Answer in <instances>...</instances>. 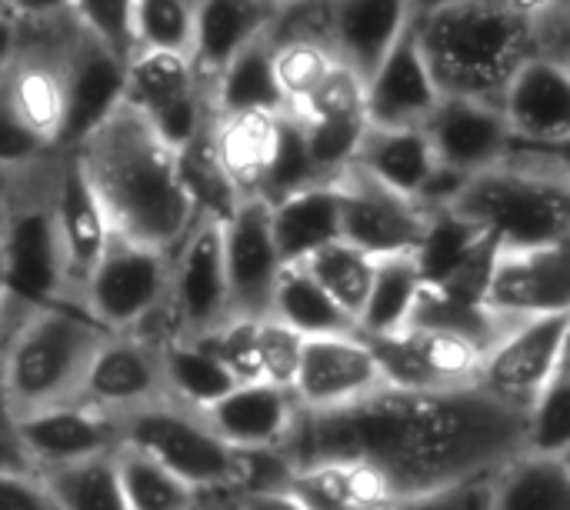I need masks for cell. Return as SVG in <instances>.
Segmentation results:
<instances>
[{
    "instance_id": "obj_48",
    "label": "cell",
    "mask_w": 570,
    "mask_h": 510,
    "mask_svg": "<svg viewBox=\"0 0 570 510\" xmlns=\"http://www.w3.org/2000/svg\"><path fill=\"white\" fill-rule=\"evenodd\" d=\"M0 471H30L17 441V418L10 414L3 394H0Z\"/></svg>"
},
{
    "instance_id": "obj_29",
    "label": "cell",
    "mask_w": 570,
    "mask_h": 510,
    "mask_svg": "<svg viewBox=\"0 0 570 510\" xmlns=\"http://www.w3.org/2000/svg\"><path fill=\"white\" fill-rule=\"evenodd\" d=\"M160 344V367H164V391L167 401L204 411L214 401H220L234 384V377L224 371L217 361L214 347L207 344L204 334H167L157 341Z\"/></svg>"
},
{
    "instance_id": "obj_36",
    "label": "cell",
    "mask_w": 570,
    "mask_h": 510,
    "mask_svg": "<svg viewBox=\"0 0 570 510\" xmlns=\"http://www.w3.org/2000/svg\"><path fill=\"white\" fill-rule=\"evenodd\" d=\"M304 271L327 291V297L354 317L357 324V314L367 301V291H371V281H374V267H377V257L357 251L354 244L347 241H331L324 244L321 251H314L307 261H301Z\"/></svg>"
},
{
    "instance_id": "obj_38",
    "label": "cell",
    "mask_w": 570,
    "mask_h": 510,
    "mask_svg": "<svg viewBox=\"0 0 570 510\" xmlns=\"http://www.w3.org/2000/svg\"><path fill=\"white\" fill-rule=\"evenodd\" d=\"M114 458V454H110ZM100 458V461H87V464H73V468H60V471H47L40 474L50 498L57 501L60 510H127L120 498V484L114 474V461Z\"/></svg>"
},
{
    "instance_id": "obj_41",
    "label": "cell",
    "mask_w": 570,
    "mask_h": 510,
    "mask_svg": "<svg viewBox=\"0 0 570 510\" xmlns=\"http://www.w3.org/2000/svg\"><path fill=\"white\" fill-rule=\"evenodd\" d=\"M287 114L294 120H304V124H311V120H347V117L367 120L364 117V80L354 70H347L344 63H337L327 73V80L301 107H294Z\"/></svg>"
},
{
    "instance_id": "obj_12",
    "label": "cell",
    "mask_w": 570,
    "mask_h": 510,
    "mask_svg": "<svg viewBox=\"0 0 570 510\" xmlns=\"http://www.w3.org/2000/svg\"><path fill=\"white\" fill-rule=\"evenodd\" d=\"M481 307L501 321H531L570 314V247H528V251H498Z\"/></svg>"
},
{
    "instance_id": "obj_35",
    "label": "cell",
    "mask_w": 570,
    "mask_h": 510,
    "mask_svg": "<svg viewBox=\"0 0 570 510\" xmlns=\"http://www.w3.org/2000/svg\"><path fill=\"white\" fill-rule=\"evenodd\" d=\"M114 474L120 484V498L127 510H197L200 491H194L187 481L170 474L154 458L140 454L137 448L120 444L114 451Z\"/></svg>"
},
{
    "instance_id": "obj_43",
    "label": "cell",
    "mask_w": 570,
    "mask_h": 510,
    "mask_svg": "<svg viewBox=\"0 0 570 510\" xmlns=\"http://www.w3.org/2000/svg\"><path fill=\"white\" fill-rule=\"evenodd\" d=\"M257 321L261 317H227L220 327H214L207 344L214 347L217 361L224 371L234 377V384H254L261 381V364H257Z\"/></svg>"
},
{
    "instance_id": "obj_51",
    "label": "cell",
    "mask_w": 570,
    "mask_h": 510,
    "mask_svg": "<svg viewBox=\"0 0 570 510\" xmlns=\"http://www.w3.org/2000/svg\"><path fill=\"white\" fill-rule=\"evenodd\" d=\"M501 3L511 13H518V17L531 20V23H538L541 17H548V13H554L561 7H568V0H501Z\"/></svg>"
},
{
    "instance_id": "obj_28",
    "label": "cell",
    "mask_w": 570,
    "mask_h": 510,
    "mask_svg": "<svg viewBox=\"0 0 570 510\" xmlns=\"http://www.w3.org/2000/svg\"><path fill=\"white\" fill-rule=\"evenodd\" d=\"M271 234L284 264H301L324 244L341 237V187L337 177L307 184L267 204Z\"/></svg>"
},
{
    "instance_id": "obj_4",
    "label": "cell",
    "mask_w": 570,
    "mask_h": 510,
    "mask_svg": "<svg viewBox=\"0 0 570 510\" xmlns=\"http://www.w3.org/2000/svg\"><path fill=\"white\" fill-rule=\"evenodd\" d=\"M411 27L441 97L501 104L518 67L538 57V27L501 0H464Z\"/></svg>"
},
{
    "instance_id": "obj_60",
    "label": "cell",
    "mask_w": 570,
    "mask_h": 510,
    "mask_svg": "<svg viewBox=\"0 0 570 510\" xmlns=\"http://www.w3.org/2000/svg\"><path fill=\"white\" fill-rule=\"evenodd\" d=\"M277 3H287V0H277Z\"/></svg>"
},
{
    "instance_id": "obj_10",
    "label": "cell",
    "mask_w": 570,
    "mask_h": 510,
    "mask_svg": "<svg viewBox=\"0 0 570 510\" xmlns=\"http://www.w3.org/2000/svg\"><path fill=\"white\" fill-rule=\"evenodd\" d=\"M371 347L377 354L384 384L411 394L474 388L484 357L478 341L424 324H407L391 337H374Z\"/></svg>"
},
{
    "instance_id": "obj_54",
    "label": "cell",
    "mask_w": 570,
    "mask_h": 510,
    "mask_svg": "<svg viewBox=\"0 0 570 510\" xmlns=\"http://www.w3.org/2000/svg\"><path fill=\"white\" fill-rule=\"evenodd\" d=\"M197 510H237V508H234V498H227V494H200V508Z\"/></svg>"
},
{
    "instance_id": "obj_42",
    "label": "cell",
    "mask_w": 570,
    "mask_h": 510,
    "mask_svg": "<svg viewBox=\"0 0 570 510\" xmlns=\"http://www.w3.org/2000/svg\"><path fill=\"white\" fill-rule=\"evenodd\" d=\"M70 17L83 33L100 40L107 50L117 57H130L134 37H130V20H134V0H70Z\"/></svg>"
},
{
    "instance_id": "obj_57",
    "label": "cell",
    "mask_w": 570,
    "mask_h": 510,
    "mask_svg": "<svg viewBox=\"0 0 570 510\" xmlns=\"http://www.w3.org/2000/svg\"><path fill=\"white\" fill-rule=\"evenodd\" d=\"M13 307H17V301L10 297V291H7V284H3V271H0V317L10 314Z\"/></svg>"
},
{
    "instance_id": "obj_21",
    "label": "cell",
    "mask_w": 570,
    "mask_h": 510,
    "mask_svg": "<svg viewBox=\"0 0 570 510\" xmlns=\"http://www.w3.org/2000/svg\"><path fill=\"white\" fill-rule=\"evenodd\" d=\"M438 100L441 90L417 47L414 27H407L364 80V117L371 127H424Z\"/></svg>"
},
{
    "instance_id": "obj_32",
    "label": "cell",
    "mask_w": 570,
    "mask_h": 510,
    "mask_svg": "<svg viewBox=\"0 0 570 510\" xmlns=\"http://www.w3.org/2000/svg\"><path fill=\"white\" fill-rule=\"evenodd\" d=\"M491 510H570V461L518 451L494 474Z\"/></svg>"
},
{
    "instance_id": "obj_49",
    "label": "cell",
    "mask_w": 570,
    "mask_h": 510,
    "mask_svg": "<svg viewBox=\"0 0 570 510\" xmlns=\"http://www.w3.org/2000/svg\"><path fill=\"white\" fill-rule=\"evenodd\" d=\"M3 10L17 23H33V20H53L70 13V0H3Z\"/></svg>"
},
{
    "instance_id": "obj_33",
    "label": "cell",
    "mask_w": 570,
    "mask_h": 510,
    "mask_svg": "<svg viewBox=\"0 0 570 510\" xmlns=\"http://www.w3.org/2000/svg\"><path fill=\"white\" fill-rule=\"evenodd\" d=\"M421 291H424V277H421L414 254L377 257L367 301L357 314V334L374 341V337H391L404 331L414 317Z\"/></svg>"
},
{
    "instance_id": "obj_44",
    "label": "cell",
    "mask_w": 570,
    "mask_h": 510,
    "mask_svg": "<svg viewBox=\"0 0 570 510\" xmlns=\"http://www.w3.org/2000/svg\"><path fill=\"white\" fill-rule=\"evenodd\" d=\"M301 351H304L301 334L277 324L274 317L257 321V364H261V381L264 384L291 391L297 364H301Z\"/></svg>"
},
{
    "instance_id": "obj_45",
    "label": "cell",
    "mask_w": 570,
    "mask_h": 510,
    "mask_svg": "<svg viewBox=\"0 0 570 510\" xmlns=\"http://www.w3.org/2000/svg\"><path fill=\"white\" fill-rule=\"evenodd\" d=\"M494 474L498 471H484L464 481H451L431 491H417L401 498L394 510H491L494 498Z\"/></svg>"
},
{
    "instance_id": "obj_40",
    "label": "cell",
    "mask_w": 570,
    "mask_h": 510,
    "mask_svg": "<svg viewBox=\"0 0 570 510\" xmlns=\"http://www.w3.org/2000/svg\"><path fill=\"white\" fill-rule=\"evenodd\" d=\"M521 451L568 458L570 451V374L568 367L554 374V381L538 394V401L524 414Z\"/></svg>"
},
{
    "instance_id": "obj_25",
    "label": "cell",
    "mask_w": 570,
    "mask_h": 510,
    "mask_svg": "<svg viewBox=\"0 0 570 510\" xmlns=\"http://www.w3.org/2000/svg\"><path fill=\"white\" fill-rule=\"evenodd\" d=\"M281 13L277 0H197L190 60L200 80L214 77L250 43L264 40Z\"/></svg>"
},
{
    "instance_id": "obj_11",
    "label": "cell",
    "mask_w": 570,
    "mask_h": 510,
    "mask_svg": "<svg viewBox=\"0 0 570 510\" xmlns=\"http://www.w3.org/2000/svg\"><path fill=\"white\" fill-rule=\"evenodd\" d=\"M341 187V241L354 244L371 257L414 254L428 234L431 210L357 167L337 174Z\"/></svg>"
},
{
    "instance_id": "obj_50",
    "label": "cell",
    "mask_w": 570,
    "mask_h": 510,
    "mask_svg": "<svg viewBox=\"0 0 570 510\" xmlns=\"http://www.w3.org/2000/svg\"><path fill=\"white\" fill-rule=\"evenodd\" d=\"M237 510H307L291 491H271V494H254V498H240L234 501Z\"/></svg>"
},
{
    "instance_id": "obj_52",
    "label": "cell",
    "mask_w": 570,
    "mask_h": 510,
    "mask_svg": "<svg viewBox=\"0 0 570 510\" xmlns=\"http://www.w3.org/2000/svg\"><path fill=\"white\" fill-rule=\"evenodd\" d=\"M17 37H20L17 20H13L10 13L0 10V77L10 70V63H13V57H17Z\"/></svg>"
},
{
    "instance_id": "obj_56",
    "label": "cell",
    "mask_w": 570,
    "mask_h": 510,
    "mask_svg": "<svg viewBox=\"0 0 570 510\" xmlns=\"http://www.w3.org/2000/svg\"><path fill=\"white\" fill-rule=\"evenodd\" d=\"M17 180H20V174L0 170V200H7V197H10V190L17 187Z\"/></svg>"
},
{
    "instance_id": "obj_22",
    "label": "cell",
    "mask_w": 570,
    "mask_h": 510,
    "mask_svg": "<svg viewBox=\"0 0 570 510\" xmlns=\"http://www.w3.org/2000/svg\"><path fill=\"white\" fill-rule=\"evenodd\" d=\"M411 27V0H324V43L361 80Z\"/></svg>"
},
{
    "instance_id": "obj_16",
    "label": "cell",
    "mask_w": 570,
    "mask_h": 510,
    "mask_svg": "<svg viewBox=\"0 0 570 510\" xmlns=\"http://www.w3.org/2000/svg\"><path fill=\"white\" fill-rule=\"evenodd\" d=\"M224 231V271L230 294V317H267L274 281L284 267L274 234L271 207L261 197H247L220 224Z\"/></svg>"
},
{
    "instance_id": "obj_18",
    "label": "cell",
    "mask_w": 570,
    "mask_h": 510,
    "mask_svg": "<svg viewBox=\"0 0 570 510\" xmlns=\"http://www.w3.org/2000/svg\"><path fill=\"white\" fill-rule=\"evenodd\" d=\"M124 57L77 27L63 57V130L57 150H73L90 137L124 100Z\"/></svg>"
},
{
    "instance_id": "obj_15",
    "label": "cell",
    "mask_w": 570,
    "mask_h": 510,
    "mask_svg": "<svg viewBox=\"0 0 570 510\" xmlns=\"http://www.w3.org/2000/svg\"><path fill=\"white\" fill-rule=\"evenodd\" d=\"M164 367L160 344L144 334H107L90 357L77 401L100 414L127 418L147 404L164 401Z\"/></svg>"
},
{
    "instance_id": "obj_19",
    "label": "cell",
    "mask_w": 570,
    "mask_h": 510,
    "mask_svg": "<svg viewBox=\"0 0 570 510\" xmlns=\"http://www.w3.org/2000/svg\"><path fill=\"white\" fill-rule=\"evenodd\" d=\"M498 107L514 140L538 147H568L570 63L554 57L524 60L504 87Z\"/></svg>"
},
{
    "instance_id": "obj_55",
    "label": "cell",
    "mask_w": 570,
    "mask_h": 510,
    "mask_svg": "<svg viewBox=\"0 0 570 510\" xmlns=\"http://www.w3.org/2000/svg\"><path fill=\"white\" fill-rule=\"evenodd\" d=\"M23 311V304H17L10 314H3L0 317V351H3V344H7V334H10V327H13V321H17V314Z\"/></svg>"
},
{
    "instance_id": "obj_20",
    "label": "cell",
    "mask_w": 570,
    "mask_h": 510,
    "mask_svg": "<svg viewBox=\"0 0 570 510\" xmlns=\"http://www.w3.org/2000/svg\"><path fill=\"white\" fill-rule=\"evenodd\" d=\"M424 130L434 144L438 164L461 177L501 164L511 147V127L501 107L464 97H441Z\"/></svg>"
},
{
    "instance_id": "obj_24",
    "label": "cell",
    "mask_w": 570,
    "mask_h": 510,
    "mask_svg": "<svg viewBox=\"0 0 570 510\" xmlns=\"http://www.w3.org/2000/svg\"><path fill=\"white\" fill-rule=\"evenodd\" d=\"M284 110H240V114H214L210 120V147L214 157L237 190L240 200L264 197L267 177L281 147Z\"/></svg>"
},
{
    "instance_id": "obj_59",
    "label": "cell",
    "mask_w": 570,
    "mask_h": 510,
    "mask_svg": "<svg viewBox=\"0 0 570 510\" xmlns=\"http://www.w3.org/2000/svg\"><path fill=\"white\" fill-rule=\"evenodd\" d=\"M0 10H3V0H0ZM3 13H7V10H3Z\"/></svg>"
},
{
    "instance_id": "obj_9",
    "label": "cell",
    "mask_w": 570,
    "mask_h": 510,
    "mask_svg": "<svg viewBox=\"0 0 570 510\" xmlns=\"http://www.w3.org/2000/svg\"><path fill=\"white\" fill-rule=\"evenodd\" d=\"M230 317L224 231L210 217H197L184 241L170 251L167 327L170 334H210Z\"/></svg>"
},
{
    "instance_id": "obj_23",
    "label": "cell",
    "mask_w": 570,
    "mask_h": 510,
    "mask_svg": "<svg viewBox=\"0 0 570 510\" xmlns=\"http://www.w3.org/2000/svg\"><path fill=\"white\" fill-rule=\"evenodd\" d=\"M200 414L230 451H264L284 448L301 418V408L287 388L254 381L230 388Z\"/></svg>"
},
{
    "instance_id": "obj_39",
    "label": "cell",
    "mask_w": 570,
    "mask_h": 510,
    "mask_svg": "<svg viewBox=\"0 0 570 510\" xmlns=\"http://www.w3.org/2000/svg\"><path fill=\"white\" fill-rule=\"evenodd\" d=\"M194 13H197V0H134V20H130L134 50L190 53Z\"/></svg>"
},
{
    "instance_id": "obj_30",
    "label": "cell",
    "mask_w": 570,
    "mask_h": 510,
    "mask_svg": "<svg viewBox=\"0 0 570 510\" xmlns=\"http://www.w3.org/2000/svg\"><path fill=\"white\" fill-rule=\"evenodd\" d=\"M267 317H274L277 324L291 327L304 341H311V337L357 334L354 317L344 314L327 297V291L304 271V264H284L281 267V274L274 281V294H271Z\"/></svg>"
},
{
    "instance_id": "obj_2",
    "label": "cell",
    "mask_w": 570,
    "mask_h": 510,
    "mask_svg": "<svg viewBox=\"0 0 570 510\" xmlns=\"http://www.w3.org/2000/svg\"><path fill=\"white\" fill-rule=\"evenodd\" d=\"M117 237L170 254L194 227L197 210L184 190L177 150L130 104L73 147Z\"/></svg>"
},
{
    "instance_id": "obj_6",
    "label": "cell",
    "mask_w": 570,
    "mask_h": 510,
    "mask_svg": "<svg viewBox=\"0 0 570 510\" xmlns=\"http://www.w3.org/2000/svg\"><path fill=\"white\" fill-rule=\"evenodd\" d=\"M170 254L110 237L107 251L77 287V304L107 334H134L167 314Z\"/></svg>"
},
{
    "instance_id": "obj_1",
    "label": "cell",
    "mask_w": 570,
    "mask_h": 510,
    "mask_svg": "<svg viewBox=\"0 0 570 510\" xmlns=\"http://www.w3.org/2000/svg\"><path fill=\"white\" fill-rule=\"evenodd\" d=\"M524 414L478 388L411 394L384 388L351 408L301 414L284 454L294 471L317 461H367L401 498L498 471L521 451Z\"/></svg>"
},
{
    "instance_id": "obj_17",
    "label": "cell",
    "mask_w": 570,
    "mask_h": 510,
    "mask_svg": "<svg viewBox=\"0 0 570 510\" xmlns=\"http://www.w3.org/2000/svg\"><path fill=\"white\" fill-rule=\"evenodd\" d=\"M50 207L67 281L77 297V287L87 281V274L107 251L114 231L73 150H57L50 160Z\"/></svg>"
},
{
    "instance_id": "obj_53",
    "label": "cell",
    "mask_w": 570,
    "mask_h": 510,
    "mask_svg": "<svg viewBox=\"0 0 570 510\" xmlns=\"http://www.w3.org/2000/svg\"><path fill=\"white\" fill-rule=\"evenodd\" d=\"M454 3H464V0H411V20L428 17V13L444 10V7H454Z\"/></svg>"
},
{
    "instance_id": "obj_34",
    "label": "cell",
    "mask_w": 570,
    "mask_h": 510,
    "mask_svg": "<svg viewBox=\"0 0 570 510\" xmlns=\"http://www.w3.org/2000/svg\"><path fill=\"white\" fill-rule=\"evenodd\" d=\"M214 114H240V110H284L281 90L271 70V40H257L244 47L210 84Z\"/></svg>"
},
{
    "instance_id": "obj_46",
    "label": "cell",
    "mask_w": 570,
    "mask_h": 510,
    "mask_svg": "<svg viewBox=\"0 0 570 510\" xmlns=\"http://www.w3.org/2000/svg\"><path fill=\"white\" fill-rule=\"evenodd\" d=\"M53 150H47L20 120L17 114L10 110L7 104V94L0 87V170H10V174H23L37 164H43Z\"/></svg>"
},
{
    "instance_id": "obj_7",
    "label": "cell",
    "mask_w": 570,
    "mask_h": 510,
    "mask_svg": "<svg viewBox=\"0 0 570 510\" xmlns=\"http://www.w3.org/2000/svg\"><path fill=\"white\" fill-rule=\"evenodd\" d=\"M120 444L154 458L200 494H227L230 488L234 451L210 431L200 411L167 398L120 418Z\"/></svg>"
},
{
    "instance_id": "obj_26",
    "label": "cell",
    "mask_w": 570,
    "mask_h": 510,
    "mask_svg": "<svg viewBox=\"0 0 570 510\" xmlns=\"http://www.w3.org/2000/svg\"><path fill=\"white\" fill-rule=\"evenodd\" d=\"M351 167L364 170L367 177L414 200L424 197L434 174L441 170L434 144L424 127H371V124L361 134Z\"/></svg>"
},
{
    "instance_id": "obj_47",
    "label": "cell",
    "mask_w": 570,
    "mask_h": 510,
    "mask_svg": "<svg viewBox=\"0 0 570 510\" xmlns=\"http://www.w3.org/2000/svg\"><path fill=\"white\" fill-rule=\"evenodd\" d=\"M0 510H60L33 471H0Z\"/></svg>"
},
{
    "instance_id": "obj_14",
    "label": "cell",
    "mask_w": 570,
    "mask_h": 510,
    "mask_svg": "<svg viewBox=\"0 0 570 510\" xmlns=\"http://www.w3.org/2000/svg\"><path fill=\"white\" fill-rule=\"evenodd\" d=\"M17 441L33 474L110 458L120 448V421L83 401L53 404L17 418Z\"/></svg>"
},
{
    "instance_id": "obj_13",
    "label": "cell",
    "mask_w": 570,
    "mask_h": 510,
    "mask_svg": "<svg viewBox=\"0 0 570 510\" xmlns=\"http://www.w3.org/2000/svg\"><path fill=\"white\" fill-rule=\"evenodd\" d=\"M384 388L387 384L371 341L361 334H341L304 341L291 394L301 414H327L351 408Z\"/></svg>"
},
{
    "instance_id": "obj_27",
    "label": "cell",
    "mask_w": 570,
    "mask_h": 510,
    "mask_svg": "<svg viewBox=\"0 0 570 510\" xmlns=\"http://www.w3.org/2000/svg\"><path fill=\"white\" fill-rule=\"evenodd\" d=\"M287 491L307 510H394V481L367 461H317L294 471Z\"/></svg>"
},
{
    "instance_id": "obj_3",
    "label": "cell",
    "mask_w": 570,
    "mask_h": 510,
    "mask_svg": "<svg viewBox=\"0 0 570 510\" xmlns=\"http://www.w3.org/2000/svg\"><path fill=\"white\" fill-rule=\"evenodd\" d=\"M444 210L484 231L498 251L568 244V147H538L511 137L504 160L468 177Z\"/></svg>"
},
{
    "instance_id": "obj_58",
    "label": "cell",
    "mask_w": 570,
    "mask_h": 510,
    "mask_svg": "<svg viewBox=\"0 0 570 510\" xmlns=\"http://www.w3.org/2000/svg\"><path fill=\"white\" fill-rule=\"evenodd\" d=\"M3 220H7V200H0V237H3Z\"/></svg>"
},
{
    "instance_id": "obj_31",
    "label": "cell",
    "mask_w": 570,
    "mask_h": 510,
    "mask_svg": "<svg viewBox=\"0 0 570 510\" xmlns=\"http://www.w3.org/2000/svg\"><path fill=\"white\" fill-rule=\"evenodd\" d=\"M204 87L190 53L134 50L124 63V104L144 117H154Z\"/></svg>"
},
{
    "instance_id": "obj_5",
    "label": "cell",
    "mask_w": 570,
    "mask_h": 510,
    "mask_svg": "<svg viewBox=\"0 0 570 510\" xmlns=\"http://www.w3.org/2000/svg\"><path fill=\"white\" fill-rule=\"evenodd\" d=\"M107 331L77 301L23 307L0 351V394L13 418L77 401Z\"/></svg>"
},
{
    "instance_id": "obj_8",
    "label": "cell",
    "mask_w": 570,
    "mask_h": 510,
    "mask_svg": "<svg viewBox=\"0 0 570 510\" xmlns=\"http://www.w3.org/2000/svg\"><path fill=\"white\" fill-rule=\"evenodd\" d=\"M570 314L508 324L481 357L474 388L498 404L528 414L538 394L568 367Z\"/></svg>"
},
{
    "instance_id": "obj_37",
    "label": "cell",
    "mask_w": 570,
    "mask_h": 510,
    "mask_svg": "<svg viewBox=\"0 0 570 510\" xmlns=\"http://www.w3.org/2000/svg\"><path fill=\"white\" fill-rule=\"evenodd\" d=\"M271 40V37H267ZM337 67V57L324 40L314 37H281L271 40V70L284 100V114L301 107Z\"/></svg>"
}]
</instances>
